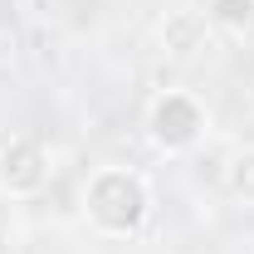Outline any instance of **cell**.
I'll use <instances>...</instances> for the list:
<instances>
[{
  "label": "cell",
  "instance_id": "cell-2",
  "mask_svg": "<svg viewBox=\"0 0 254 254\" xmlns=\"http://www.w3.org/2000/svg\"><path fill=\"white\" fill-rule=\"evenodd\" d=\"M205 132V103L186 88H166V93L152 98L147 108V137L157 142L161 152H186L200 142Z\"/></svg>",
  "mask_w": 254,
  "mask_h": 254
},
{
  "label": "cell",
  "instance_id": "cell-5",
  "mask_svg": "<svg viewBox=\"0 0 254 254\" xmlns=\"http://www.w3.org/2000/svg\"><path fill=\"white\" fill-rule=\"evenodd\" d=\"M205 20L220 25V30H230V34H245L254 25V0H210Z\"/></svg>",
  "mask_w": 254,
  "mask_h": 254
},
{
  "label": "cell",
  "instance_id": "cell-4",
  "mask_svg": "<svg viewBox=\"0 0 254 254\" xmlns=\"http://www.w3.org/2000/svg\"><path fill=\"white\" fill-rule=\"evenodd\" d=\"M205 34H210V20L200 10H171L161 20V44L176 54V59H190L195 49H205Z\"/></svg>",
  "mask_w": 254,
  "mask_h": 254
},
{
  "label": "cell",
  "instance_id": "cell-6",
  "mask_svg": "<svg viewBox=\"0 0 254 254\" xmlns=\"http://www.w3.org/2000/svg\"><path fill=\"white\" fill-rule=\"evenodd\" d=\"M230 190L240 200H254V147H245L240 157L230 161Z\"/></svg>",
  "mask_w": 254,
  "mask_h": 254
},
{
  "label": "cell",
  "instance_id": "cell-1",
  "mask_svg": "<svg viewBox=\"0 0 254 254\" xmlns=\"http://www.w3.org/2000/svg\"><path fill=\"white\" fill-rule=\"evenodd\" d=\"M147 210H152V190L137 171L127 166H103L88 176L83 186V215L98 235L108 240H127L147 225Z\"/></svg>",
  "mask_w": 254,
  "mask_h": 254
},
{
  "label": "cell",
  "instance_id": "cell-3",
  "mask_svg": "<svg viewBox=\"0 0 254 254\" xmlns=\"http://www.w3.org/2000/svg\"><path fill=\"white\" fill-rule=\"evenodd\" d=\"M49 186V152L34 137H5L0 142V190L15 200H30Z\"/></svg>",
  "mask_w": 254,
  "mask_h": 254
}]
</instances>
